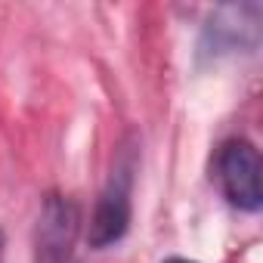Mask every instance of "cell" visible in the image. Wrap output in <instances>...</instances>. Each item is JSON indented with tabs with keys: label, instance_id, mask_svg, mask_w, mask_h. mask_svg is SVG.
<instances>
[{
	"label": "cell",
	"instance_id": "obj_3",
	"mask_svg": "<svg viewBox=\"0 0 263 263\" xmlns=\"http://www.w3.org/2000/svg\"><path fill=\"white\" fill-rule=\"evenodd\" d=\"M260 152L251 140H229L217 152V180L226 201L238 211H260L263 204V180H260Z\"/></svg>",
	"mask_w": 263,
	"mask_h": 263
},
{
	"label": "cell",
	"instance_id": "obj_6",
	"mask_svg": "<svg viewBox=\"0 0 263 263\" xmlns=\"http://www.w3.org/2000/svg\"><path fill=\"white\" fill-rule=\"evenodd\" d=\"M164 263H198V260H186V257H167Z\"/></svg>",
	"mask_w": 263,
	"mask_h": 263
},
{
	"label": "cell",
	"instance_id": "obj_2",
	"mask_svg": "<svg viewBox=\"0 0 263 263\" xmlns=\"http://www.w3.org/2000/svg\"><path fill=\"white\" fill-rule=\"evenodd\" d=\"M81 211L62 192H47L34 226V263H78Z\"/></svg>",
	"mask_w": 263,
	"mask_h": 263
},
{
	"label": "cell",
	"instance_id": "obj_4",
	"mask_svg": "<svg viewBox=\"0 0 263 263\" xmlns=\"http://www.w3.org/2000/svg\"><path fill=\"white\" fill-rule=\"evenodd\" d=\"M260 4H232V7H220L208 25H204V34H201V53H211L214 59L217 56H226V53H235V50H248L254 53L257 50V41H260Z\"/></svg>",
	"mask_w": 263,
	"mask_h": 263
},
{
	"label": "cell",
	"instance_id": "obj_5",
	"mask_svg": "<svg viewBox=\"0 0 263 263\" xmlns=\"http://www.w3.org/2000/svg\"><path fill=\"white\" fill-rule=\"evenodd\" d=\"M4 251H7V235H4V229H0V263H4Z\"/></svg>",
	"mask_w": 263,
	"mask_h": 263
},
{
	"label": "cell",
	"instance_id": "obj_1",
	"mask_svg": "<svg viewBox=\"0 0 263 263\" xmlns=\"http://www.w3.org/2000/svg\"><path fill=\"white\" fill-rule=\"evenodd\" d=\"M134 167H137V152L124 146L90 217L87 241L93 251H102L121 241L130 229V217H134V201H130V195H134Z\"/></svg>",
	"mask_w": 263,
	"mask_h": 263
}]
</instances>
